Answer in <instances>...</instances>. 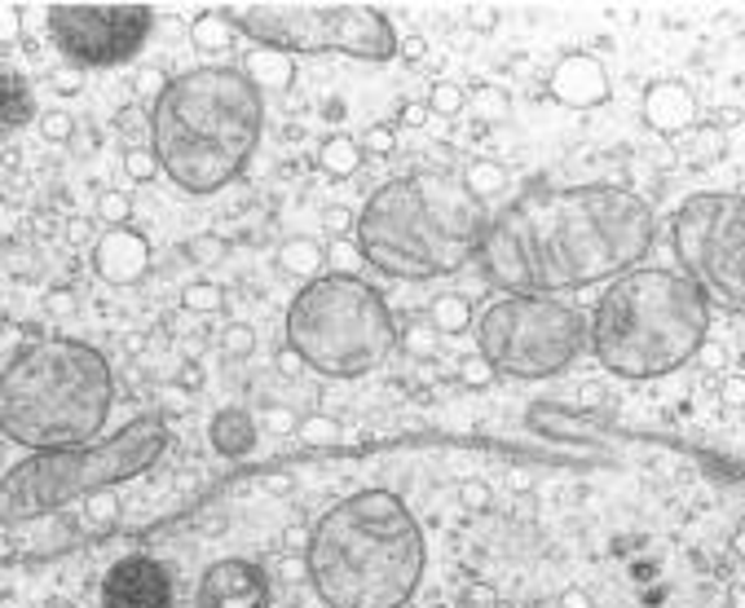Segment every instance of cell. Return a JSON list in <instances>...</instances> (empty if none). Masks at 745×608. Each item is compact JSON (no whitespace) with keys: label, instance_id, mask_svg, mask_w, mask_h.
<instances>
[{"label":"cell","instance_id":"obj_1","mask_svg":"<svg viewBox=\"0 0 745 608\" xmlns=\"http://www.w3.org/2000/svg\"><path fill=\"white\" fill-rule=\"evenodd\" d=\"M658 242L653 207L622 186H539L485 220L477 270L498 296H556L640 270Z\"/></svg>","mask_w":745,"mask_h":608},{"label":"cell","instance_id":"obj_2","mask_svg":"<svg viewBox=\"0 0 745 608\" xmlns=\"http://www.w3.org/2000/svg\"><path fill=\"white\" fill-rule=\"evenodd\" d=\"M429 543L393 490H358L317 516L304 577L327 608H406L423 582Z\"/></svg>","mask_w":745,"mask_h":608},{"label":"cell","instance_id":"obj_3","mask_svg":"<svg viewBox=\"0 0 745 608\" xmlns=\"http://www.w3.org/2000/svg\"><path fill=\"white\" fill-rule=\"evenodd\" d=\"M485 220V207L459 177L423 168L367 194L353 225V248L380 278L433 283L477 261Z\"/></svg>","mask_w":745,"mask_h":608},{"label":"cell","instance_id":"obj_4","mask_svg":"<svg viewBox=\"0 0 745 608\" xmlns=\"http://www.w3.org/2000/svg\"><path fill=\"white\" fill-rule=\"evenodd\" d=\"M265 133V97L239 67H190L151 106V146L185 194H217L239 181Z\"/></svg>","mask_w":745,"mask_h":608},{"label":"cell","instance_id":"obj_5","mask_svg":"<svg viewBox=\"0 0 745 608\" xmlns=\"http://www.w3.org/2000/svg\"><path fill=\"white\" fill-rule=\"evenodd\" d=\"M111 406V361L84 339H27L0 367V432L32 454L97 441Z\"/></svg>","mask_w":745,"mask_h":608},{"label":"cell","instance_id":"obj_6","mask_svg":"<svg viewBox=\"0 0 745 608\" xmlns=\"http://www.w3.org/2000/svg\"><path fill=\"white\" fill-rule=\"evenodd\" d=\"M710 305L701 291L666 265H640L613 278L591 318L587 348L617 380H662L706 348Z\"/></svg>","mask_w":745,"mask_h":608},{"label":"cell","instance_id":"obj_7","mask_svg":"<svg viewBox=\"0 0 745 608\" xmlns=\"http://www.w3.org/2000/svg\"><path fill=\"white\" fill-rule=\"evenodd\" d=\"M168 450L164 415H137L111 437H97L75 450L32 454L0 476V525H27L62 512L75 499H93L101 490L151 472Z\"/></svg>","mask_w":745,"mask_h":608},{"label":"cell","instance_id":"obj_8","mask_svg":"<svg viewBox=\"0 0 745 608\" xmlns=\"http://www.w3.org/2000/svg\"><path fill=\"white\" fill-rule=\"evenodd\" d=\"M287 348L304 357V371L349 384L384 367L397 348V322L375 283L332 270L287 305Z\"/></svg>","mask_w":745,"mask_h":608},{"label":"cell","instance_id":"obj_9","mask_svg":"<svg viewBox=\"0 0 745 608\" xmlns=\"http://www.w3.org/2000/svg\"><path fill=\"white\" fill-rule=\"evenodd\" d=\"M239 36L265 49L300 53H340L353 62H393L397 32L380 5L362 0H261V5H226Z\"/></svg>","mask_w":745,"mask_h":608},{"label":"cell","instance_id":"obj_10","mask_svg":"<svg viewBox=\"0 0 745 608\" xmlns=\"http://www.w3.org/2000/svg\"><path fill=\"white\" fill-rule=\"evenodd\" d=\"M472 331L494 375L525 384L565 375L587 348V313L556 296H494Z\"/></svg>","mask_w":745,"mask_h":608},{"label":"cell","instance_id":"obj_11","mask_svg":"<svg viewBox=\"0 0 745 608\" xmlns=\"http://www.w3.org/2000/svg\"><path fill=\"white\" fill-rule=\"evenodd\" d=\"M671 248L710 313L745 318V194H688L671 216Z\"/></svg>","mask_w":745,"mask_h":608},{"label":"cell","instance_id":"obj_12","mask_svg":"<svg viewBox=\"0 0 745 608\" xmlns=\"http://www.w3.org/2000/svg\"><path fill=\"white\" fill-rule=\"evenodd\" d=\"M45 32L62 62L80 71L124 67L142 53V45L155 32V5H49Z\"/></svg>","mask_w":745,"mask_h":608},{"label":"cell","instance_id":"obj_13","mask_svg":"<svg viewBox=\"0 0 745 608\" xmlns=\"http://www.w3.org/2000/svg\"><path fill=\"white\" fill-rule=\"evenodd\" d=\"M101 608H177L172 573L155 556H124L101 577Z\"/></svg>","mask_w":745,"mask_h":608},{"label":"cell","instance_id":"obj_14","mask_svg":"<svg viewBox=\"0 0 745 608\" xmlns=\"http://www.w3.org/2000/svg\"><path fill=\"white\" fill-rule=\"evenodd\" d=\"M269 599H274L269 573L256 560L226 556L203 569L194 608H269Z\"/></svg>","mask_w":745,"mask_h":608},{"label":"cell","instance_id":"obj_15","mask_svg":"<svg viewBox=\"0 0 745 608\" xmlns=\"http://www.w3.org/2000/svg\"><path fill=\"white\" fill-rule=\"evenodd\" d=\"M88 257H93V274L106 283V287H133V283H142L146 274H151V265H155V252H151V238L142 234V229H133V225H124V229H106L93 248H88Z\"/></svg>","mask_w":745,"mask_h":608},{"label":"cell","instance_id":"obj_16","mask_svg":"<svg viewBox=\"0 0 745 608\" xmlns=\"http://www.w3.org/2000/svg\"><path fill=\"white\" fill-rule=\"evenodd\" d=\"M548 88L561 106L569 110H591V106H604L609 102V71L600 67V58L591 53H565L552 75H548Z\"/></svg>","mask_w":745,"mask_h":608},{"label":"cell","instance_id":"obj_17","mask_svg":"<svg viewBox=\"0 0 745 608\" xmlns=\"http://www.w3.org/2000/svg\"><path fill=\"white\" fill-rule=\"evenodd\" d=\"M36 88L23 67L0 58V142L19 138L27 124H36Z\"/></svg>","mask_w":745,"mask_h":608},{"label":"cell","instance_id":"obj_18","mask_svg":"<svg viewBox=\"0 0 745 608\" xmlns=\"http://www.w3.org/2000/svg\"><path fill=\"white\" fill-rule=\"evenodd\" d=\"M645 119L658 133H688L697 119V97L684 80H658L645 93Z\"/></svg>","mask_w":745,"mask_h":608},{"label":"cell","instance_id":"obj_19","mask_svg":"<svg viewBox=\"0 0 745 608\" xmlns=\"http://www.w3.org/2000/svg\"><path fill=\"white\" fill-rule=\"evenodd\" d=\"M239 71L248 75V84L261 93V97H283L296 88L300 80V67L291 53L283 49H265V45H252L243 58H239Z\"/></svg>","mask_w":745,"mask_h":608},{"label":"cell","instance_id":"obj_20","mask_svg":"<svg viewBox=\"0 0 745 608\" xmlns=\"http://www.w3.org/2000/svg\"><path fill=\"white\" fill-rule=\"evenodd\" d=\"M327 265H332L327 242H317V238H309V234H291V238H283V242H278V252H274V270H278L283 278L300 283V287H309L313 278H323V274H327Z\"/></svg>","mask_w":745,"mask_h":608},{"label":"cell","instance_id":"obj_21","mask_svg":"<svg viewBox=\"0 0 745 608\" xmlns=\"http://www.w3.org/2000/svg\"><path fill=\"white\" fill-rule=\"evenodd\" d=\"M207 441L221 458H248L261 441V424L243 406H221L207 424Z\"/></svg>","mask_w":745,"mask_h":608},{"label":"cell","instance_id":"obj_22","mask_svg":"<svg viewBox=\"0 0 745 608\" xmlns=\"http://www.w3.org/2000/svg\"><path fill=\"white\" fill-rule=\"evenodd\" d=\"M190 45L203 53V58H226L235 45H239V27L230 19V10H203L190 27Z\"/></svg>","mask_w":745,"mask_h":608},{"label":"cell","instance_id":"obj_23","mask_svg":"<svg viewBox=\"0 0 745 608\" xmlns=\"http://www.w3.org/2000/svg\"><path fill=\"white\" fill-rule=\"evenodd\" d=\"M362 164H367V155H362L358 138H349V133H332V138H323V146H317V172H327L332 181L358 177Z\"/></svg>","mask_w":745,"mask_h":608},{"label":"cell","instance_id":"obj_24","mask_svg":"<svg viewBox=\"0 0 745 608\" xmlns=\"http://www.w3.org/2000/svg\"><path fill=\"white\" fill-rule=\"evenodd\" d=\"M429 326H433L437 335H464V331L477 326V309H472V300L459 296V291L433 296V300H429Z\"/></svg>","mask_w":745,"mask_h":608},{"label":"cell","instance_id":"obj_25","mask_svg":"<svg viewBox=\"0 0 745 608\" xmlns=\"http://www.w3.org/2000/svg\"><path fill=\"white\" fill-rule=\"evenodd\" d=\"M459 181H464V190L485 207L490 199H498L507 186H512V177H507V168L503 164H494V159H472V164H464V172H459Z\"/></svg>","mask_w":745,"mask_h":608},{"label":"cell","instance_id":"obj_26","mask_svg":"<svg viewBox=\"0 0 745 608\" xmlns=\"http://www.w3.org/2000/svg\"><path fill=\"white\" fill-rule=\"evenodd\" d=\"M226 309V287L221 283H212V278H190L185 287H181V313H190V318H212V313H221Z\"/></svg>","mask_w":745,"mask_h":608},{"label":"cell","instance_id":"obj_27","mask_svg":"<svg viewBox=\"0 0 745 608\" xmlns=\"http://www.w3.org/2000/svg\"><path fill=\"white\" fill-rule=\"evenodd\" d=\"M185 261H190L194 270H217V265L230 261V242H226L221 234H194V238L185 242Z\"/></svg>","mask_w":745,"mask_h":608},{"label":"cell","instance_id":"obj_28","mask_svg":"<svg viewBox=\"0 0 745 608\" xmlns=\"http://www.w3.org/2000/svg\"><path fill=\"white\" fill-rule=\"evenodd\" d=\"M116 133L124 138V151L129 146H151V110L146 106H120L116 110Z\"/></svg>","mask_w":745,"mask_h":608},{"label":"cell","instance_id":"obj_29","mask_svg":"<svg viewBox=\"0 0 745 608\" xmlns=\"http://www.w3.org/2000/svg\"><path fill=\"white\" fill-rule=\"evenodd\" d=\"M93 212H97V220H101L106 229H124V225L133 220V194H129V190H101Z\"/></svg>","mask_w":745,"mask_h":608},{"label":"cell","instance_id":"obj_30","mask_svg":"<svg viewBox=\"0 0 745 608\" xmlns=\"http://www.w3.org/2000/svg\"><path fill=\"white\" fill-rule=\"evenodd\" d=\"M423 106H429L433 115H442V119H459L464 106H468V93H464L455 80H437V84L429 88V97H423Z\"/></svg>","mask_w":745,"mask_h":608},{"label":"cell","instance_id":"obj_31","mask_svg":"<svg viewBox=\"0 0 745 608\" xmlns=\"http://www.w3.org/2000/svg\"><path fill=\"white\" fill-rule=\"evenodd\" d=\"M36 129H40V138L49 142V146H67L71 138H75V115L71 110H62V106H53V110H40L36 115Z\"/></svg>","mask_w":745,"mask_h":608},{"label":"cell","instance_id":"obj_32","mask_svg":"<svg viewBox=\"0 0 745 608\" xmlns=\"http://www.w3.org/2000/svg\"><path fill=\"white\" fill-rule=\"evenodd\" d=\"M472 106L481 110V124H498V119L512 115V97H507V88H498V84H477Z\"/></svg>","mask_w":745,"mask_h":608},{"label":"cell","instance_id":"obj_33","mask_svg":"<svg viewBox=\"0 0 745 608\" xmlns=\"http://www.w3.org/2000/svg\"><path fill=\"white\" fill-rule=\"evenodd\" d=\"M124 172H129L133 186H151V181L164 172L155 146H129V151H124Z\"/></svg>","mask_w":745,"mask_h":608},{"label":"cell","instance_id":"obj_34","mask_svg":"<svg viewBox=\"0 0 745 608\" xmlns=\"http://www.w3.org/2000/svg\"><path fill=\"white\" fill-rule=\"evenodd\" d=\"M358 146H362V155H371V159H388V155L397 151V124H371V129H362Z\"/></svg>","mask_w":745,"mask_h":608},{"label":"cell","instance_id":"obj_35","mask_svg":"<svg viewBox=\"0 0 745 608\" xmlns=\"http://www.w3.org/2000/svg\"><path fill=\"white\" fill-rule=\"evenodd\" d=\"M84 516H88V525H93V529L116 525V521H120V499H116V490H101V494L84 499Z\"/></svg>","mask_w":745,"mask_h":608},{"label":"cell","instance_id":"obj_36","mask_svg":"<svg viewBox=\"0 0 745 608\" xmlns=\"http://www.w3.org/2000/svg\"><path fill=\"white\" fill-rule=\"evenodd\" d=\"M256 348V331L248 322H226L221 326V353L226 357H252Z\"/></svg>","mask_w":745,"mask_h":608},{"label":"cell","instance_id":"obj_37","mask_svg":"<svg viewBox=\"0 0 745 608\" xmlns=\"http://www.w3.org/2000/svg\"><path fill=\"white\" fill-rule=\"evenodd\" d=\"M168 88V75H164V67H142L137 71V80H133V93H137V102L151 110L155 102H159V93Z\"/></svg>","mask_w":745,"mask_h":608},{"label":"cell","instance_id":"obj_38","mask_svg":"<svg viewBox=\"0 0 745 608\" xmlns=\"http://www.w3.org/2000/svg\"><path fill=\"white\" fill-rule=\"evenodd\" d=\"M261 428H265V432H274V437H291V432H300V415H296L291 406L269 402V406L261 410Z\"/></svg>","mask_w":745,"mask_h":608},{"label":"cell","instance_id":"obj_39","mask_svg":"<svg viewBox=\"0 0 745 608\" xmlns=\"http://www.w3.org/2000/svg\"><path fill=\"white\" fill-rule=\"evenodd\" d=\"M300 437L309 445H332V441H340V424L327 419V415H304L300 419Z\"/></svg>","mask_w":745,"mask_h":608},{"label":"cell","instance_id":"obj_40","mask_svg":"<svg viewBox=\"0 0 745 608\" xmlns=\"http://www.w3.org/2000/svg\"><path fill=\"white\" fill-rule=\"evenodd\" d=\"M84 84H88V71H80V67H71V62H62V67L49 71V88H53L58 97H75V93H84Z\"/></svg>","mask_w":745,"mask_h":608},{"label":"cell","instance_id":"obj_41","mask_svg":"<svg viewBox=\"0 0 745 608\" xmlns=\"http://www.w3.org/2000/svg\"><path fill=\"white\" fill-rule=\"evenodd\" d=\"M459 380H464L468 389H490L498 375H494V367H490L481 353H468V357L459 361Z\"/></svg>","mask_w":745,"mask_h":608},{"label":"cell","instance_id":"obj_42","mask_svg":"<svg viewBox=\"0 0 745 608\" xmlns=\"http://www.w3.org/2000/svg\"><path fill=\"white\" fill-rule=\"evenodd\" d=\"M693 142H688V155L697 159V164H710V159H719L723 155V138L714 133V129H697V133H688Z\"/></svg>","mask_w":745,"mask_h":608},{"label":"cell","instance_id":"obj_43","mask_svg":"<svg viewBox=\"0 0 745 608\" xmlns=\"http://www.w3.org/2000/svg\"><path fill=\"white\" fill-rule=\"evenodd\" d=\"M401 344H406L410 353H419V357H423V353H433V348H437V331L429 326V318H423V322H410V326H406V335H401Z\"/></svg>","mask_w":745,"mask_h":608},{"label":"cell","instance_id":"obj_44","mask_svg":"<svg viewBox=\"0 0 745 608\" xmlns=\"http://www.w3.org/2000/svg\"><path fill=\"white\" fill-rule=\"evenodd\" d=\"M19 36H23V10L10 5V0H0V49H10Z\"/></svg>","mask_w":745,"mask_h":608},{"label":"cell","instance_id":"obj_45","mask_svg":"<svg viewBox=\"0 0 745 608\" xmlns=\"http://www.w3.org/2000/svg\"><path fill=\"white\" fill-rule=\"evenodd\" d=\"M97 146H101V133L88 124V129H75V138L67 142V151L75 155V159H93L97 155Z\"/></svg>","mask_w":745,"mask_h":608},{"label":"cell","instance_id":"obj_46","mask_svg":"<svg viewBox=\"0 0 745 608\" xmlns=\"http://www.w3.org/2000/svg\"><path fill=\"white\" fill-rule=\"evenodd\" d=\"M75 309H80V300H75L71 287H53V291L45 296V313H53V318H71Z\"/></svg>","mask_w":745,"mask_h":608},{"label":"cell","instance_id":"obj_47","mask_svg":"<svg viewBox=\"0 0 745 608\" xmlns=\"http://www.w3.org/2000/svg\"><path fill=\"white\" fill-rule=\"evenodd\" d=\"M274 367H278V375H283V380H300V375H304V357H300L296 348H287V344H283V348L274 353Z\"/></svg>","mask_w":745,"mask_h":608},{"label":"cell","instance_id":"obj_48","mask_svg":"<svg viewBox=\"0 0 745 608\" xmlns=\"http://www.w3.org/2000/svg\"><path fill=\"white\" fill-rule=\"evenodd\" d=\"M62 234H67L71 248H93V242H97V238H93V220H88V216H71Z\"/></svg>","mask_w":745,"mask_h":608},{"label":"cell","instance_id":"obj_49","mask_svg":"<svg viewBox=\"0 0 745 608\" xmlns=\"http://www.w3.org/2000/svg\"><path fill=\"white\" fill-rule=\"evenodd\" d=\"M433 119V110L423 106V102H406L401 110H397V129H423Z\"/></svg>","mask_w":745,"mask_h":608},{"label":"cell","instance_id":"obj_50","mask_svg":"<svg viewBox=\"0 0 745 608\" xmlns=\"http://www.w3.org/2000/svg\"><path fill=\"white\" fill-rule=\"evenodd\" d=\"M323 225H327V234H340V238H345V234L358 225V216H353L349 207H327V212H323Z\"/></svg>","mask_w":745,"mask_h":608},{"label":"cell","instance_id":"obj_51","mask_svg":"<svg viewBox=\"0 0 745 608\" xmlns=\"http://www.w3.org/2000/svg\"><path fill=\"white\" fill-rule=\"evenodd\" d=\"M172 384H177L181 393H199V389H203V367H199V361H185V367L172 375Z\"/></svg>","mask_w":745,"mask_h":608},{"label":"cell","instance_id":"obj_52","mask_svg":"<svg viewBox=\"0 0 745 608\" xmlns=\"http://www.w3.org/2000/svg\"><path fill=\"white\" fill-rule=\"evenodd\" d=\"M397 53H401L406 62H423V58H429V40H423L419 32H410L406 40H397Z\"/></svg>","mask_w":745,"mask_h":608},{"label":"cell","instance_id":"obj_53","mask_svg":"<svg viewBox=\"0 0 745 608\" xmlns=\"http://www.w3.org/2000/svg\"><path fill=\"white\" fill-rule=\"evenodd\" d=\"M468 23H472V32H481V36H485V32H494L498 10H494V5H472V10H468Z\"/></svg>","mask_w":745,"mask_h":608},{"label":"cell","instance_id":"obj_54","mask_svg":"<svg viewBox=\"0 0 745 608\" xmlns=\"http://www.w3.org/2000/svg\"><path fill=\"white\" fill-rule=\"evenodd\" d=\"M194 529H199V534H203V538H217V534H221V529H226V512H221V508H217V512H203V516H199V525H194Z\"/></svg>","mask_w":745,"mask_h":608},{"label":"cell","instance_id":"obj_55","mask_svg":"<svg viewBox=\"0 0 745 608\" xmlns=\"http://www.w3.org/2000/svg\"><path fill=\"white\" fill-rule=\"evenodd\" d=\"M283 543H287L291 551H304V547H309V529H300V525H291V529L283 534Z\"/></svg>","mask_w":745,"mask_h":608},{"label":"cell","instance_id":"obj_56","mask_svg":"<svg viewBox=\"0 0 745 608\" xmlns=\"http://www.w3.org/2000/svg\"><path fill=\"white\" fill-rule=\"evenodd\" d=\"M485 499H490V494H485V485H464V503H472V508L481 503V508H485Z\"/></svg>","mask_w":745,"mask_h":608},{"label":"cell","instance_id":"obj_57","mask_svg":"<svg viewBox=\"0 0 745 608\" xmlns=\"http://www.w3.org/2000/svg\"><path fill=\"white\" fill-rule=\"evenodd\" d=\"M142 348H146V335H142V331H133V335L124 339V353H142Z\"/></svg>","mask_w":745,"mask_h":608},{"label":"cell","instance_id":"obj_58","mask_svg":"<svg viewBox=\"0 0 745 608\" xmlns=\"http://www.w3.org/2000/svg\"><path fill=\"white\" fill-rule=\"evenodd\" d=\"M327 119H345V102H327Z\"/></svg>","mask_w":745,"mask_h":608}]
</instances>
